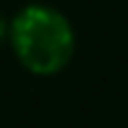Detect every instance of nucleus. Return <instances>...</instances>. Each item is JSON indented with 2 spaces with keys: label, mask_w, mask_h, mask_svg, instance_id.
<instances>
[{
  "label": "nucleus",
  "mask_w": 128,
  "mask_h": 128,
  "mask_svg": "<svg viewBox=\"0 0 128 128\" xmlns=\"http://www.w3.org/2000/svg\"><path fill=\"white\" fill-rule=\"evenodd\" d=\"M7 44L27 72L51 78L63 72L75 56V29L60 10L34 2L10 20Z\"/></svg>",
  "instance_id": "obj_1"
},
{
  "label": "nucleus",
  "mask_w": 128,
  "mask_h": 128,
  "mask_svg": "<svg viewBox=\"0 0 128 128\" xmlns=\"http://www.w3.org/2000/svg\"><path fill=\"white\" fill-rule=\"evenodd\" d=\"M7 32H10V22L0 14V48L7 44Z\"/></svg>",
  "instance_id": "obj_2"
}]
</instances>
